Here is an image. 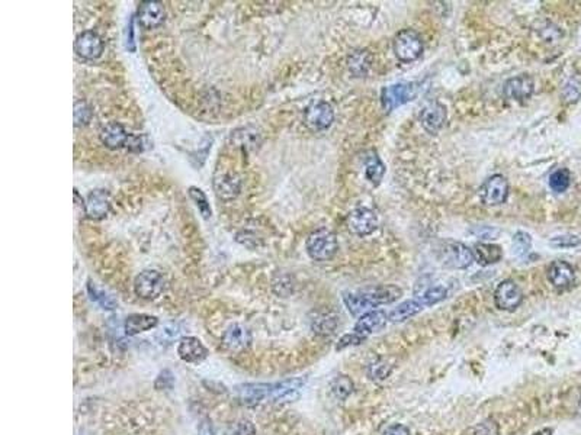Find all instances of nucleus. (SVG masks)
I'll use <instances>...</instances> for the list:
<instances>
[{"label":"nucleus","mask_w":581,"mask_h":435,"mask_svg":"<svg viewBox=\"0 0 581 435\" xmlns=\"http://www.w3.org/2000/svg\"><path fill=\"white\" fill-rule=\"evenodd\" d=\"M509 196V182L505 176L494 174L488 177L480 187V199L487 207L505 203Z\"/></svg>","instance_id":"nucleus-9"},{"label":"nucleus","mask_w":581,"mask_h":435,"mask_svg":"<svg viewBox=\"0 0 581 435\" xmlns=\"http://www.w3.org/2000/svg\"><path fill=\"white\" fill-rule=\"evenodd\" d=\"M580 95H581V86H580V84H577V82H575L574 79H571L570 82H568V83L565 84L564 91H562L564 100H565V102H568V104H571V102L578 100Z\"/></svg>","instance_id":"nucleus-40"},{"label":"nucleus","mask_w":581,"mask_h":435,"mask_svg":"<svg viewBox=\"0 0 581 435\" xmlns=\"http://www.w3.org/2000/svg\"><path fill=\"white\" fill-rule=\"evenodd\" d=\"M365 164V177L372 186H378L385 174V165L378 157L377 151L369 150L364 154Z\"/></svg>","instance_id":"nucleus-23"},{"label":"nucleus","mask_w":581,"mask_h":435,"mask_svg":"<svg viewBox=\"0 0 581 435\" xmlns=\"http://www.w3.org/2000/svg\"><path fill=\"white\" fill-rule=\"evenodd\" d=\"M223 345L231 353H243L252 344V332L241 324H232L223 334Z\"/></svg>","instance_id":"nucleus-18"},{"label":"nucleus","mask_w":581,"mask_h":435,"mask_svg":"<svg viewBox=\"0 0 581 435\" xmlns=\"http://www.w3.org/2000/svg\"><path fill=\"white\" fill-rule=\"evenodd\" d=\"M212 186L218 199L228 202L239 196L241 190V180L237 173H232V172L217 173L214 176Z\"/></svg>","instance_id":"nucleus-17"},{"label":"nucleus","mask_w":581,"mask_h":435,"mask_svg":"<svg viewBox=\"0 0 581 435\" xmlns=\"http://www.w3.org/2000/svg\"><path fill=\"white\" fill-rule=\"evenodd\" d=\"M535 91V82L532 75L520 74L516 78L509 79L503 86V95L510 102H525L531 99Z\"/></svg>","instance_id":"nucleus-13"},{"label":"nucleus","mask_w":581,"mask_h":435,"mask_svg":"<svg viewBox=\"0 0 581 435\" xmlns=\"http://www.w3.org/2000/svg\"><path fill=\"white\" fill-rule=\"evenodd\" d=\"M390 375H391V366H388L386 363H382V362L373 363L368 368V376L372 380H385Z\"/></svg>","instance_id":"nucleus-38"},{"label":"nucleus","mask_w":581,"mask_h":435,"mask_svg":"<svg viewBox=\"0 0 581 435\" xmlns=\"http://www.w3.org/2000/svg\"><path fill=\"white\" fill-rule=\"evenodd\" d=\"M419 119H420L423 130L426 132L435 135L442 130V128L446 124V121H448L446 108L442 104H439V102H436V100L429 102V104H426L421 108Z\"/></svg>","instance_id":"nucleus-12"},{"label":"nucleus","mask_w":581,"mask_h":435,"mask_svg":"<svg viewBox=\"0 0 581 435\" xmlns=\"http://www.w3.org/2000/svg\"><path fill=\"white\" fill-rule=\"evenodd\" d=\"M180 337V327L175 322L166 324L159 332H157V340L163 345H171Z\"/></svg>","instance_id":"nucleus-36"},{"label":"nucleus","mask_w":581,"mask_h":435,"mask_svg":"<svg viewBox=\"0 0 581 435\" xmlns=\"http://www.w3.org/2000/svg\"><path fill=\"white\" fill-rule=\"evenodd\" d=\"M166 279L157 270L141 272L134 280L135 295L144 301H154L166 290Z\"/></svg>","instance_id":"nucleus-7"},{"label":"nucleus","mask_w":581,"mask_h":435,"mask_svg":"<svg viewBox=\"0 0 581 435\" xmlns=\"http://www.w3.org/2000/svg\"><path fill=\"white\" fill-rule=\"evenodd\" d=\"M417 93L419 87L416 83H395L382 89L381 105L385 112H393L394 109L415 100Z\"/></svg>","instance_id":"nucleus-6"},{"label":"nucleus","mask_w":581,"mask_h":435,"mask_svg":"<svg viewBox=\"0 0 581 435\" xmlns=\"http://www.w3.org/2000/svg\"><path fill=\"white\" fill-rule=\"evenodd\" d=\"M424 309V306L415 298V299H410L406 301L403 303H399L397 308H394L393 311L388 312V319L390 322L398 324V322H404L407 319H410L411 316L417 315L419 312H421Z\"/></svg>","instance_id":"nucleus-27"},{"label":"nucleus","mask_w":581,"mask_h":435,"mask_svg":"<svg viewBox=\"0 0 581 435\" xmlns=\"http://www.w3.org/2000/svg\"><path fill=\"white\" fill-rule=\"evenodd\" d=\"M365 340H366L365 337L356 334V332H352V334H346L339 340V344H338V347H336V350H343L346 347H351V345H359V344H362Z\"/></svg>","instance_id":"nucleus-42"},{"label":"nucleus","mask_w":581,"mask_h":435,"mask_svg":"<svg viewBox=\"0 0 581 435\" xmlns=\"http://www.w3.org/2000/svg\"><path fill=\"white\" fill-rule=\"evenodd\" d=\"M111 196L105 189H95L85 200V215L89 220L100 221L109 213Z\"/></svg>","instance_id":"nucleus-16"},{"label":"nucleus","mask_w":581,"mask_h":435,"mask_svg":"<svg viewBox=\"0 0 581 435\" xmlns=\"http://www.w3.org/2000/svg\"><path fill=\"white\" fill-rule=\"evenodd\" d=\"M386 322H390L388 312H385L382 309L371 311L362 316H359L353 332L366 338L371 334L380 332L386 325Z\"/></svg>","instance_id":"nucleus-20"},{"label":"nucleus","mask_w":581,"mask_h":435,"mask_svg":"<svg viewBox=\"0 0 581 435\" xmlns=\"http://www.w3.org/2000/svg\"><path fill=\"white\" fill-rule=\"evenodd\" d=\"M436 255L439 261L445 267L455 268V270H462L472 264L474 252L465 244L455 239H445L441 241L436 247Z\"/></svg>","instance_id":"nucleus-3"},{"label":"nucleus","mask_w":581,"mask_h":435,"mask_svg":"<svg viewBox=\"0 0 581 435\" xmlns=\"http://www.w3.org/2000/svg\"><path fill=\"white\" fill-rule=\"evenodd\" d=\"M166 10L160 2H153V0H146L141 2L137 10V19L141 27L147 30L157 28L164 22Z\"/></svg>","instance_id":"nucleus-19"},{"label":"nucleus","mask_w":581,"mask_h":435,"mask_svg":"<svg viewBox=\"0 0 581 435\" xmlns=\"http://www.w3.org/2000/svg\"><path fill=\"white\" fill-rule=\"evenodd\" d=\"M87 290H89V295L92 298L95 302H98L103 309H108L112 311L116 308V302L112 299V296H109L108 293H105L103 290H99L95 287V285L89 283L87 285Z\"/></svg>","instance_id":"nucleus-35"},{"label":"nucleus","mask_w":581,"mask_h":435,"mask_svg":"<svg viewBox=\"0 0 581 435\" xmlns=\"http://www.w3.org/2000/svg\"><path fill=\"white\" fill-rule=\"evenodd\" d=\"M94 117V110L85 100H79L74 104V125L85 126L90 122Z\"/></svg>","instance_id":"nucleus-34"},{"label":"nucleus","mask_w":581,"mask_h":435,"mask_svg":"<svg viewBox=\"0 0 581 435\" xmlns=\"http://www.w3.org/2000/svg\"><path fill=\"white\" fill-rule=\"evenodd\" d=\"M571 185V174L567 169H558L555 170L549 176V187L555 191V193H562Z\"/></svg>","instance_id":"nucleus-32"},{"label":"nucleus","mask_w":581,"mask_h":435,"mask_svg":"<svg viewBox=\"0 0 581 435\" xmlns=\"http://www.w3.org/2000/svg\"><path fill=\"white\" fill-rule=\"evenodd\" d=\"M548 280L557 290H567L575 283L574 267L564 260H555L548 267Z\"/></svg>","instance_id":"nucleus-14"},{"label":"nucleus","mask_w":581,"mask_h":435,"mask_svg":"<svg viewBox=\"0 0 581 435\" xmlns=\"http://www.w3.org/2000/svg\"><path fill=\"white\" fill-rule=\"evenodd\" d=\"M175 376L171 370H163V372L157 376L156 383H154V388L157 390H169L173 388Z\"/></svg>","instance_id":"nucleus-39"},{"label":"nucleus","mask_w":581,"mask_h":435,"mask_svg":"<svg viewBox=\"0 0 581 435\" xmlns=\"http://www.w3.org/2000/svg\"><path fill=\"white\" fill-rule=\"evenodd\" d=\"M393 49L395 57L403 61V62H411L416 61L423 54V40L415 30H402L399 31L394 41H393Z\"/></svg>","instance_id":"nucleus-5"},{"label":"nucleus","mask_w":581,"mask_h":435,"mask_svg":"<svg viewBox=\"0 0 581 435\" xmlns=\"http://www.w3.org/2000/svg\"><path fill=\"white\" fill-rule=\"evenodd\" d=\"M334 122L333 106L327 102H317L304 112V124L311 131H326Z\"/></svg>","instance_id":"nucleus-11"},{"label":"nucleus","mask_w":581,"mask_h":435,"mask_svg":"<svg viewBox=\"0 0 581 435\" xmlns=\"http://www.w3.org/2000/svg\"><path fill=\"white\" fill-rule=\"evenodd\" d=\"M475 237L479 238H484V239H490V238H497L500 234V229L493 228V226H476L471 231Z\"/></svg>","instance_id":"nucleus-43"},{"label":"nucleus","mask_w":581,"mask_h":435,"mask_svg":"<svg viewBox=\"0 0 581 435\" xmlns=\"http://www.w3.org/2000/svg\"><path fill=\"white\" fill-rule=\"evenodd\" d=\"M208 350H206L205 345L197 337H184L179 341L177 355L180 357V360L186 363H201L208 357Z\"/></svg>","instance_id":"nucleus-21"},{"label":"nucleus","mask_w":581,"mask_h":435,"mask_svg":"<svg viewBox=\"0 0 581 435\" xmlns=\"http://www.w3.org/2000/svg\"><path fill=\"white\" fill-rule=\"evenodd\" d=\"M549 244L555 248H573L581 244V238L577 235H558L551 238Z\"/></svg>","instance_id":"nucleus-37"},{"label":"nucleus","mask_w":581,"mask_h":435,"mask_svg":"<svg viewBox=\"0 0 581 435\" xmlns=\"http://www.w3.org/2000/svg\"><path fill=\"white\" fill-rule=\"evenodd\" d=\"M330 389L336 398L344 401L349 398V395L353 392V381L347 376H338L331 380Z\"/></svg>","instance_id":"nucleus-31"},{"label":"nucleus","mask_w":581,"mask_h":435,"mask_svg":"<svg viewBox=\"0 0 581 435\" xmlns=\"http://www.w3.org/2000/svg\"><path fill=\"white\" fill-rule=\"evenodd\" d=\"M474 259L476 263L487 267L498 263L503 259V250L497 244H488V242H480L474 246Z\"/></svg>","instance_id":"nucleus-25"},{"label":"nucleus","mask_w":581,"mask_h":435,"mask_svg":"<svg viewBox=\"0 0 581 435\" xmlns=\"http://www.w3.org/2000/svg\"><path fill=\"white\" fill-rule=\"evenodd\" d=\"M307 252L314 261H329L339 250L338 237L327 228H318L308 235Z\"/></svg>","instance_id":"nucleus-4"},{"label":"nucleus","mask_w":581,"mask_h":435,"mask_svg":"<svg viewBox=\"0 0 581 435\" xmlns=\"http://www.w3.org/2000/svg\"><path fill=\"white\" fill-rule=\"evenodd\" d=\"M76 54L85 60H96L103 53V41L98 32L85 31L74 41Z\"/></svg>","instance_id":"nucleus-15"},{"label":"nucleus","mask_w":581,"mask_h":435,"mask_svg":"<svg viewBox=\"0 0 581 435\" xmlns=\"http://www.w3.org/2000/svg\"><path fill=\"white\" fill-rule=\"evenodd\" d=\"M99 139L109 150L127 148L133 152H140L146 148L144 137L130 134L118 122H111L103 126L99 132Z\"/></svg>","instance_id":"nucleus-2"},{"label":"nucleus","mask_w":581,"mask_h":435,"mask_svg":"<svg viewBox=\"0 0 581 435\" xmlns=\"http://www.w3.org/2000/svg\"><path fill=\"white\" fill-rule=\"evenodd\" d=\"M448 298V289L445 286H430L428 289H424L420 295L416 296V299L424 306V308H428V306L436 305L439 302H442Z\"/></svg>","instance_id":"nucleus-29"},{"label":"nucleus","mask_w":581,"mask_h":435,"mask_svg":"<svg viewBox=\"0 0 581 435\" xmlns=\"http://www.w3.org/2000/svg\"><path fill=\"white\" fill-rule=\"evenodd\" d=\"M188 193H189V198L193 202H195V207L198 208L199 213L205 217V220H210L211 215H212V211H211V207H210L208 198H206L204 191L197 186H190L188 189Z\"/></svg>","instance_id":"nucleus-30"},{"label":"nucleus","mask_w":581,"mask_h":435,"mask_svg":"<svg viewBox=\"0 0 581 435\" xmlns=\"http://www.w3.org/2000/svg\"><path fill=\"white\" fill-rule=\"evenodd\" d=\"M372 64V56L368 49H355L347 57V69L355 78H365Z\"/></svg>","instance_id":"nucleus-24"},{"label":"nucleus","mask_w":581,"mask_h":435,"mask_svg":"<svg viewBox=\"0 0 581 435\" xmlns=\"http://www.w3.org/2000/svg\"><path fill=\"white\" fill-rule=\"evenodd\" d=\"M157 324H159V319L153 315L131 314L125 319L124 329L127 336H138L141 334V332L151 331L153 328H156Z\"/></svg>","instance_id":"nucleus-22"},{"label":"nucleus","mask_w":581,"mask_h":435,"mask_svg":"<svg viewBox=\"0 0 581 435\" xmlns=\"http://www.w3.org/2000/svg\"><path fill=\"white\" fill-rule=\"evenodd\" d=\"M346 226L358 237H366L378 228V216L369 208H356L346 216Z\"/></svg>","instance_id":"nucleus-8"},{"label":"nucleus","mask_w":581,"mask_h":435,"mask_svg":"<svg viewBox=\"0 0 581 435\" xmlns=\"http://www.w3.org/2000/svg\"><path fill=\"white\" fill-rule=\"evenodd\" d=\"M231 143L243 150H254L261 145V134L252 126L240 128L231 132Z\"/></svg>","instance_id":"nucleus-26"},{"label":"nucleus","mask_w":581,"mask_h":435,"mask_svg":"<svg viewBox=\"0 0 581 435\" xmlns=\"http://www.w3.org/2000/svg\"><path fill=\"white\" fill-rule=\"evenodd\" d=\"M523 302V292L514 280H503L494 292V303L497 309L513 312Z\"/></svg>","instance_id":"nucleus-10"},{"label":"nucleus","mask_w":581,"mask_h":435,"mask_svg":"<svg viewBox=\"0 0 581 435\" xmlns=\"http://www.w3.org/2000/svg\"><path fill=\"white\" fill-rule=\"evenodd\" d=\"M311 328L318 336H331L338 328V318L331 314H317L311 319Z\"/></svg>","instance_id":"nucleus-28"},{"label":"nucleus","mask_w":581,"mask_h":435,"mask_svg":"<svg viewBox=\"0 0 581 435\" xmlns=\"http://www.w3.org/2000/svg\"><path fill=\"white\" fill-rule=\"evenodd\" d=\"M500 430L494 419H485L475 427L474 435H498Z\"/></svg>","instance_id":"nucleus-41"},{"label":"nucleus","mask_w":581,"mask_h":435,"mask_svg":"<svg viewBox=\"0 0 581 435\" xmlns=\"http://www.w3.org/2000/svg\"><path fill=\"white\" fill-rule=\"evenodd\" d=\"M403 295V290L394 285H382L359 289L355 292H346L343 302L347 311L355 316H362L381 305H390Z\"/></svg>","instance_id":"nucleus-1"},{"label":"nucleus","mask_w":581,"mask_h":435,"mask_svg":"<svg viewBox=\"0 0 581 435\" xmlns=\"http://www.w3.org/2000/svg\"><path fill=\"white\" fill-rule=\"evenodd\" d=\"M552 434H553L552 428H544V430H539L538 432H535L532 435H552Z\"/></svg>","instance_id":"nucleus-45"},{"label":"nucleus","mask_w":581,"mask_h":435,"mask_svg":"<svg viewBox=\"0 0 581 435\" xmlns=\"http://www.w3.org/2000/svg\"><path fill=\"white\" fill-rule=\"evenodd\" d=\"M382 435H410V431H408L407 427H404L402 424H393V425L385 428Z\"/></svg>","instance_id":"nucleus-44"},{"label":"nucleus","mask_w":581,"mask_h":435,"mask_svg":"<svg viewBox=\"0 0 581 435\" xmlns=\"http://www.w3.org/2000/svg\"><path fill=\"white\" fill-rule=\"evenodd\" d=\"M532 248V238L529 234L519 231L516 233L513 237V252L518 255V257L523 259L525 255L529 254Z\"/></svg>","instance_id":"nucleus-33"}]
</instances>
